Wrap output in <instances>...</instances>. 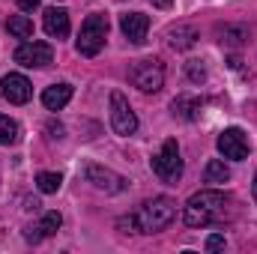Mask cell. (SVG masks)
I'll return each mask as SVG.
<instances>
[{"mask_svg":"<svg viewBox=\"0 0 257 254\" xmlns=\"http://www.w3.org/2000/svg\"><path fill=\"white\" fill-rule=\"evenodd\" d=\"M120 30L132 45H144L147 30H150V18L144 12H126V15H120Z\"/></svg>","mask_w":257,"mask_h":254,"instance_id":"cell-11","label":"cell"},{"mask_svg":"<svg viewBox=\"0 0 257 254\" xmlns=\"http://www.w3.org/2000/svg\"><path fill=\"white\" fill-rule=\"evenodd\" d=\"M42 27L51 39H66L69 36V12L63 6H48L42 15Z\"/></svg>","mask_w":257,"mask_h":254,"instance_id":"cell-12","label":"cell"},{"mask_svg":"<svg viewBox=\"0 0 257 254\" xmlns=\"http://www.w3.org/2000/svg\"><path fill=\"white\" fill-rule=\"evenodd\" d=\"M150 168H153V174H156L162 183L177 186V183L183 180V156H180V144H177L174 138H168V141L162 144L159 156L150 159Z\"/></svg>","mask_w":257,"mask_h":254,"instance_id":"cell-4","label":"cell"},{"mask_svg":"<svg viewBox=\"0 0 257 254\" xmlns=\"http://www.w3.org/2000/svg\"><path fill=\"white\" fill-rule=\"evenodd\" d=\"M48 132H51V138H63V126L60 123H48Z\"/></svg>","mask_w":257,"mask_h":254,"instance_id":"cell-25","label":"cell"},{"mask_svg":"<svg viewBox=\"0 0 257 254\" xmlns=\"http://www.w3.org/2000/svg\"><path fill=\"white\" fill-rule=\"evenodd\" d=\"M111 129H114L117 135H135V132H138V117H135L128 99L120 90L111 93Z\"/></svg>","mask_w":257,"mask_h":254,"instance_id":"cell-7","label":"cell"},{"mask_svg":"<svg viewBox=\"0 0 257 254\" xmlns=\"http://www.w3.org/2000/svg\"><path fill=\"white\" fill-rule=\"evenodd\" d=\"M153 6H159V9H171L174 0H153Z\"/></svg>","mask_w":257,"mask_h":254,"instance_id":"cell-26","label":"cell"},{"mask_svg":"<svg viewBox=\"0 0 257 254\" xmlns=\"http://www.w3.org/2000/svg\"><path fill=\"white\" fill-rule=\"evenodd\" d=\"M6 30H9L12 36H18V39H30V36H33V21H30L27 15H12L9 24H6Z\"/></svg>","mask_w":257,"mask_h":254,"instance_id":"cell-20","label":"cell"},{"mask_svg":"<svg viewBox=\"0 0 257 254\" xmlns=\"http://www.w3.org/2000/svg\"><path fill=\"white\" fill-rule=\"evenodd\" d=\"M197 39H200V33L194 30L192 24H174V27H168V45L174 51H189V48H194Z\"/></svg>","mask_w":257,"mask_h":254,"instance_id":"cell-13","label":"cell"},{"mask_svg":"<svg viewBox=\"0 0 257 254\" xmlns=\"http://www.w3.org/2000/svg\"><path fill=\"white\" fill-rule=\"evenodd\" d=\"M215 147H218V153H221L224 159H230V162H242V159H248V153H251V141H248V135L239 126L224 129V132L218 135Z\"/></svg>","mask_w":257,"mask_h":254,"instance_id":"cell-6","label":"cell"},{"mask_svg":"<svg viewBox=\"0 0 257 254\" xmlns=\"http://www.w3.org/2000/svg\"><path fill=\"white\" fill-rule=\"evenodd\" d=\"M18 138H21V126L12 117L0 114V147H12V144H18Z\"/></svg>","mask_w":257,"mask_h":254,"instance_id":"cell-19","label":"cell"},{"mask_svg":"<svg viewBox=\"0 0 257 254\" xmlns=\"http://www.w3.org/2000/svg\"><path fill=\"white\" fill-rule=\"evenodd\" d=\"M51 60H54V48L39 39L24 42L15 51V63H21L24 69H45V66H51Z\"/></svg>","mask_w":257,"mask_h":254,"instance_id":"cell-8","label":"cell"},{"mask_svg":"<svg viewBox=\"0 0 257 254\" xmlns=\"http://www.w3.org/2000/svg\"><path fill=\"white\" fill-rule=\"evenodd\" d=\"M60 186H63V177L60 174H54V171L36 174V189L42 191V194H54V191H60Z\"/></svg>","mask_w":257,"mask_h":254,"instance_id":"cell-21","label":"cell"},{"mask_svg":"<svg viewBox=\"0 0 257 254\" xmlns=\"http://www.w3.org/2000/svg\"><path fill=\"white\" fill-rule=\"evenodd\" d=\"M248 27L245 24H227L224 30H221V45H227V48H239V45H245L248 42Z\"/></svg>","mask_w":257,"mask_h":254,"instance_id":"cell-18","label":"cell"},{"mask_svg":"<svg viewBox=\"0 0 257 254\" xmlns=\"http://www.w3.org/2000/svg\"><path fill=\"white\" fill-rule=\"evenodd\" d=\"M105 39H108V15L93 12V15H87V18H84L75 48H78V54H81V57H96V54L105 48Z\"/></svg>","mask_w":257,"mask_h":254,"instance_id":"cell-3","label":"cell"},{"mask_svg":"<svg viewBox=\"0 0 257 254\" xmlns=\"http://www.w3.org/2000/svg\"><path fill=\"white\" fill-rule=\"evenodd\" d=\"M203 180H206L209 186L227 183V180H230V168L224 165V159H209V162H206V171H203Z\"/></svg>","mask_w":257,"mask_h":254,"instance_id":"cell-17","label":"cell"},{"mask_svg":"<svg viewBox=\"0 0 257 254\" xmlns=\"http://www.w3.org/2000/svg\"><path fill=\"white\" fill-rule=\"evenodd\" d=\"M60 224H63V215H60V212H45V215H42V221H39L36 227H30L24 236H27V242H39L42 236L57 233V230H60Z\"/></svg>","mask_w":257,"mask_h":254,"instance_id":"cell-16","label":"cell"},{"mask_svg":"<svg viewBox=\"0 0 257 254\" xmlns=\"http://www.w3.org/2000/svg\"><path fill=\"white\" fill-rule=\"evenodd\" d=\"M186 78H189L192 84H203V81H206V66L200 63V60H189V63H186Z\"/></svg>","mask_w":257,"mask_h":254,"instance_id":"cell-22","label":"cell"},{"mask_svg":"<svg viewBox=\"0 0 257 254\" xmlns=\"http://www.w3.org/2000/svg\"><path fill=\"white\" fill-rule=\"evenodd\" d=\"M128 78L141 93H159L165 84V66L159 57H144L128 69Z\"/></svg>","mask_w":257,"mask_h":254,"instance_id":"cell-5","label":"cell"},{"mask_svg":"<svg viewBox=\"0 0 257 254\" xmlns=\"http://www.w3.org/2000/svg\"><path fill=\"white\" fill-rule=\"evenodd\" d=\"M230 212H233V200L224 191L206 189L189 197V203L183 209V218H186L189 227H206V224L230 218Z\"/></svg>","mask_w":257,"mask_h":254,"instance_id":"cell-1","label":"cell"},{"mask_svg":"<svg viewBox=\"0 0 257 254\" xmlns=\"http://www.w3.org/2000/svg\"><path fill=\"white\" fill-rule=\"evenodd\" d=\"M69 99H72V84H66V81L45 87V93H42V105L48 111H63L66 105H69Z\"/></svg>","mask_w":257,"mask_h":254,"instance_id":"cell-15","label":"cell"},{"mask_svg":"<svg viewBox=\"0 0 257 254\" xmlns=\"http://www.w3.org/2000/svg\"><path fill=\"white\" fill-rule=\"evenodd\" d=\"M174 215H177V203L171 197H153L141 203L138 212H132V221L138 233H159L174 221Z\"/></svg>","mask_w":257,"mask_h":254,"instance_id":"cell-2","label":"cell"},{"mask_svg":"<svg viewBox=\"0 0 257 254\" xmlns=\"http://www.w3.org/2000/svg\"><path fill=\"white\" fill-rule=\"evenodd\" d=\"M251 191H254V200H257V174H254V186H251Z\"/></svg>","mask_w":257,"mask_h":254,"instance_id":"cell-27","label":"cell"},{"mask_svg":"<svg viewBox=\"0 0 257 254\" xmlns=\"http://www.w3.org/2000/svg\"><path fill=\"white\" fill-rule=\"evenodd\" d=\"M15 3H18V9H24V12H33V9L42 6V0H15Z\"/></svg>","mask_w":257,"mask_h":254,"instance_id":"cell-24","label":"cell"},{"mask_svg":"<svg viewBox=\"0 0 257 254\" xmlns=\"http://www.w3.org/2000/svg\"><path fill=\"white\" fill-rule=\"evenodd\" d=\"M200 108H203V102L197 99V96H177L174 102H171V114L177 117V120H183V123H192L200 117Z\"/></svg>","mask_w":257,"mask_h":254,"instance_id":"cell-14","label":"cell"},{"mask_svg":"<svg viewBox=\"0 0 257 254\" xmlns=\"http://www.w3.org/2000/svg\"><path fill=\"white\" fill-rule=\"evenodd\" d=\"M0 93H3V99H6L9 105H27L30 96H33V84H30L24 75L9 72V75H3V81H0Z\"/></svg>","mask_w":257,"mask_h":254,"instance_id":"cell-10","label":"cell"},{"mask_svg":"<svg viewBox=\"0 0 257 254\" xmlns=\"http://www.w3.org/2000/svg\"><path fill=\"white\" fill-rule=\"evenodd\" d=\"M227 242H224V236L221 233H212L209 239H206V251H218V248H224Z\"/></svg>","mask_w":257,"mask_h":254,"instance_id":"cell-23","label":"cell"},{"mask_svg":"<svg viewBox=\"0 0 257 254\" xmlns=\"http://www.w3.org/2000/svg\"><path fill=\"white\" fill-rule=\"evenodd\" d=\"M84 177H87V183H90L93 189L105 191V194H120V191H126V186H128L126 177H120V174H114L111 168H102V165H87Z\"/></svg>","mask_w":257,"mask_h":254,"instance_id":"cell-9","label":"cell"}]
</instances>
